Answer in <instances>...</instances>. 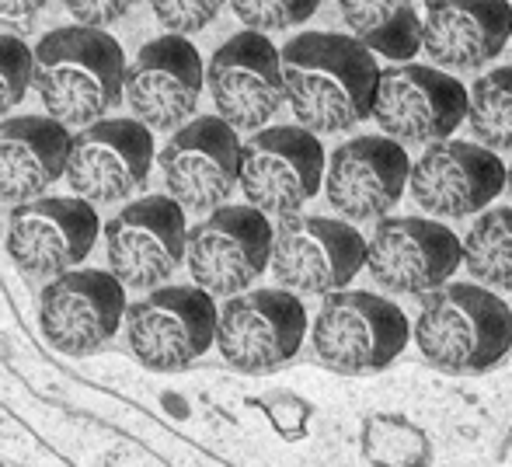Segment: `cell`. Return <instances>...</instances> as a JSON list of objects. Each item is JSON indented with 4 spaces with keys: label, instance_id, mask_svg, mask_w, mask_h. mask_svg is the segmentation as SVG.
<instances>
[{
    "label": "cell",
    "instance_id": "obj_1",
    "mask_svg": "<svg viewBox=\"0 0 512 467\" xmlns=\"http://www.w3.org/2000/svg\"><path fill=\"white\" fill-rule=\"evenodd\" d=\"M286 102L310 133H342L373 116L380 67L359 39L335 32H304L283 49Z\"/></svg>",
    "mask_w": 512,
    "mask_h": 467
},
{
    "label": "cell",
    "instance_id": "obj_2",
    "mask_svg": "<svg viewBox=\"0 0 512 467\" xmlns=\"http://www.w3.org/2000/svg\"><path fill=\"white\" fill-rule=\"evenodd\" d=\"M35 91L63 126H95L126 98V56L105 28L67 25L35 46Z\"/></svg>",
    "mask_w": 512,
    "mask_h": 467
},
{
    "label": "cell",
    "instance_id": "obj_3",
    "mask_svg": "<svg viewBox=\"0 0 512 467\" xmlns=\"http://www.w3.org/2000/svg\"><path fill=\"white\" fill-rule=\"evenodd\" d=\"M415 342L446 373H481L512 349V311L478 283H446L425 297Z\"/></svg>",
    "mask_w": 512,
    "mask_h": 467
},
{
    "label": "cell",
    "instance_id": "obj_4",
    "mask_svg": "<svg viewBox=\"0 0 512 467\" xmlns=\"http://www.w3.org/2000/svg\"><path fill=\"white\" fill-rule=\"evenodd\" d=\"M408 314L394 300L366 290L324 297L314 318V352L338 373H373L391 366L408 346Z\"/></svg>",
    "mask_w": 512,
    "mask_h": 467
},
{
    "label": "cell",
    "instance_id": "obj_5",
    "mask_svg": "<svg viewBox=\"0 0 512 467\" xmlns=\"http://www.w3.org/2000/svg\"><path fill=\"white\" fill-rule=\"evenodd\" d=\"M366 248L370 241L349 220L293 213L276 224L269 269L283 290L331 297L356 279L366 265Z\"/></svg>",
    "mask_w": 512,
    "mask_h": 467
},
{
    "label": "cell",
    "instance_id": "obj_6",
    "mask_svg": "<svg viewBox=\"0 0 512 467\" xmlns=\"http://www.w3.org/2000/svg\"><path fill=\"white\" fill-rule=\"evenodd\" d=\"M324 147L304 126H265L241 147V189L265 217H293L324 185Z\"/></svg>",
    "mask_w": 512,
    "mask_h": 467
},
{
    "label": "cell",
    "instance_id": "obj_7",
    "mask_svg": "<svg viewBox=\"0 0 512 467\" xmlns=\"http://www.w3.org/2000/svg\"><path fill=\"white\" fill-rule=\"evenodd\" d=\"M213 297L203 286H161L126 311V342L150 370H182L216 342Z\"/></svg>",
    "mask_w": 512,
    "mask_h": 467
},
{
    "label": "cell",
    "instance_id": "obj_8",
    "mask_svg": "<svg viewBox=\"0 0 512 467\" xmlns=\"http://www.w3.org/2000/svg\"><path fill=\"white\" fill-rule=\"evenodd\" d=\"M471 91L453 74L422 63L380 67L373 119L398 143H439L467 122Z\"/></svg>",
    "mask_w": 512,
    "mask_h": 467
},
{
    "label": "cell",
    "instance_id": "obj_9",
    "mask_svg": "<svg viewBox=\"0 0 512 467\" xmlns=\"http://www.w3.org/2000/svg\"><path fill=\"white\" fill-rule=\"evenodd\" d=\"M108 272L126 290H154L178 272L189 251L185 206L171 196H147L105 224Z\"/></svg>",
    "mask_w": 512,
    "mask_h": 467
},
{
    "label": "cell",
    "instance_id": "obj_10",
    "mask_svg": "<svg viewBox=\"0 0 512 467\" xmlns=\"http://www.w3.org/2000/svg\"><path fill=\"white\" fill-rule=\"evenodd\" d=\"M272 234L255 206H220L189 231L185 262L209 297H237L272 265Z\"/></svg>",
    "mask_w": 512,
    "mask_h": 467
},
{
    "label": "cell",
    "instance_id": "obj_11",
    "mask_svg": "<svg viewBox=\"0 0 512 467\" xmlns=\"http://www.w3.org/2000/svg\"><path fill=\"white\" fill-rule=\"evenodd\" d=\"M206 84L216 116L237 133H258L286 102L283 53L272 46V39H265V32L244 28L213 53Z\"/></svg>",
    "mask_w": 512,
    "mask_h": 467
},
{
    "label": "cell",
    "instance_id": "obj_12",
    "mask_svg": "<svg viewBox=\"0 0 512 467\" xmlns=\"http://www.w3.org/2000/svg\"><path fill=\"white\" fill-rule=\"evenodd\" d=\"M307 311L290 290H251L227 300L216 325V349L234 370L265 373L304 346Z\"/></svg>",
    "mask_w": 512,
    "mask_h": 467
},
{
    "label": "cell",
    "instance_id": "obj_13",
    "mask_svg": "<svg viewBox=\"0 0 512 467\" xmlns=\"http://www.w3.org/2000/svg\"><path fill=\"white\" fill-rule=\"evenodd\" d=\"M241 147L237 129L220 116L185 122L161 150L168 196L192 213H213L241 185Z\"/></svg>",
    "mask_w": 512,
    "mask_h": 467
},
{
    "label": "cell",
    "instance_id": "obj_14",
    "mask_svg": "<svg viewBox=\"0 0 512 467\" xmlns=\"http://www.w3.org/2000/svg\"><path fill=\"white\" fill-rule=\"evenodd\" d=\"M464 265V241L429 217H384L366 248V269L384 290L432 293Z\"/></svg>",
    "mask_w": 512,
    "mask_h": 467
},
{
    "label": "cell",
    "instance_id": "obj_15",
    "mask_svg": "<svg viewBox=\"0 0 512 467\" xmlns=\"http://www.w3.org/2000/svg\"><path fill=\"white\" fill-rule=\"evenodd\" d=\"M98 213L81 196H42L14 206L7 220V251L28 276L60 279L91 255Z\"/></svg>",
    "mask_w": 512,
    "mask_h": 467
},
{
    "label": "cell",
    "instance_id": "obj_16",
    "mask_svg": "<svg viewBox=\"0 0 512 467\" xmlns=\"http://www.w3.org/2000/svg\"><path fill=\"white\" fill-rule=\"evenodd\" d=\"M509 168L495 150L471 140H439L411 164V199L429 217H471L481 213L502 189Z\"/></svg>",
    "mask_w": 512,
    "mask_h": 467
},
{
    "label": "cell",
    "instance_id": "obj_17",
    "mask_svg": "<svg viewBox=\"0 0 512 467\" xmlns=\"http://www.w3.org/2000/svg\"><path fill=\"white\" fill-rule=\"evenodd\" d=\"M126 311V286L105 269H74L49 279L39 300L42 335L67 356L102 349L126 321Z\"/></svg>",
    "mask_w": 512,
    "mask_h": 467
},
{
    "label": "cell",
    "instance_id": "obj_18",
    "mask_svg": "<svg viewBox=\"0 0 512 467\" xmlns=\"http://www.w3.org/2000/svg\"><path fill=\"white\" fill-rule=\"evenodd\" d=\"M411 178L408 150L391 136H356L331 154L324 192L331 210L349 224L384 220L401 203Z\"/></svg>",
    "mask_w": 512,
    "mask_h": 467
},
{
    "label": "cell",
    "instance_id": "obj_19",
    "mask_svg": "<svg viewBox=\"0 0 512 467\" xmlns=\"http://www.w3.org/2000/svg\"><path fill=\"white\" fill-rule=\"evenodd\" d=\"M203 56L185 35H161L147 42L133 67H126V102L147 129H182L196 116L203 95Z\"/></svg>",
    "mask_w": 512,
    "mask_h": 467
},
{
    "label": "cell",
    "instance_id": "obj_20",
    "mask_svg": "<svg viewBox=\"0 0 512 467\" xmlns=\"http://www.w3.org/2000/svg\"><path fill=\"white\" fill-rule=\"evenodd\" d=\"M150 164L154 133L133 119H105L74 136L67 182L88 203H119L147 182Z\"/></svg>",
    "mask_w": 512,
    "mask_h": 467
},
{
    "label": "cell",
    "instance_id": "obj_21",
    "mask_svg": "<svg viewBox=\"0 0 512 467\" xmlns=\"http://www.w3.org/2000/svg\"><path fill=\"white\" fill-rule=\"evenodd\" d=\"M512 39L509 0H429L422 21V49L453 70L492 63Z\"/></svg>",
    "mask_w": 512,
    "mask_h": 467
},
{
    "label": "cell",
    "instance_id": "obj_22",
    "mask_svg": "<svg viewBox=\"0 0 512 467\" xmlns=\"http://www.w3.org/2000/svg\"><path fill=\"white\" fill-rule=\"evenodd\" d=\"M74 136L53 116H18L0 122V199L25 206L67 178Z\"/></svg>",
    "mask_w": 512,
    "mask_h": 467
},
{
    "label": "cell",
    "instance_id": "obj_23",
    "mask_svg": "<svg viewBox=\"0 0 512 467\" xmlns=\"http://www.w3.org/2000/svg\"><path fill=\"white\" fill-rule=\"evenodd\" d=\"M345 25L366 49L394 63H411L422 49V18L411 0H338Z\"/></svg>",
    "mask_w": 512,
    "mask_h": 467
},
{
    "label": "cell",
    "instance_id": "obj_24",
    "mask_svg": "<svg viewBox=\"0 0 512 467\" xmlns=\"http://www.w3.org/2000/svg\"><path fill=\"white\" fill-rule=\"evenodd\" d=\"M464 265L485 286L512 290V206L485 210L464 237Z\"/></svg>",
    "mask_w": 512,
    "mask_h": 467
},
{
    "label": "cell",
    "instance_id": "obj_25",
    "mask_svg": "<svg viewBox=\"0 0 512 467\" xmlns=\"http://www.w3.org/2000/svg\"><path fill=\"white\" fill-rule=\"evenodd\" d=\"M467 122L488 150H512V67H495L474 81Z\"/></svg>",
    "mask_w": 512,
    "mask_h": 467
},
{
    "label": "cell",
    "instance_id": "obj_26",
    "mask_svg": "<svg viewBox=\"0 0 512 467\" xmlns=\"http://www.w3.org/2000/svg\"><path fill=\"white\" fill-rule=\"evenodd\" d=\"M363 454L373 467H429V436L401 415H370L363 426Z\"/></svg>",
    "mask_w": 512,
    "mask_h": 467
},
{
    "label": "cell",
    "instance_id": "obj_27",
    "mask_svg": "<svg viewBox=\"0 0 512 467\" xmlns=\"http://www.w3.org/2000/svg\"><path fill=\"white\" fill-rule=\"evenodd\" d=\"M35 84V53L14 35H0V116L21 105Z\"/></svg>",
    "mask_w": 512,
    "mask_h": 467
},
{
    "label": "cell",
    "instance_id": "obj_28",
    "mask_svg": "<svg viewBox=\"0 0 512 467\" xmlns=\"http://www.w3.org/2000/svg\"><path fill=\"white\" fill-rule=\"evenodd\" d=\"M230 7L251 32H279L307 21L321 0H230Z\"/></svg>",
    "mask_w": 512,
    "mask_h": 467
},
{
    "label": "cell",
    "instance_id": "obj_29",
    "mask_svg": "<svg viewBox=\"0 0 512 467\" xmlns=\"http://www.w3.org/2000/svg\"><path fill=\"white\" fill-rule=\"evenodd\" d=\"M147 4L171 35H192L203 32L220 14L223 0H147Z\"/></svg>",
    "mask_w": 512,
    "mask_h": 467
},
{
    "label": "cell",
    "instance_id": "obj_30",
    "mask_svg": "<svg viewBox=\"0 0 512 467\" xmlns=\"http://www.w3.org/2000/svg\"><path fill=\"white\" fill-rule=\"evenodd\" d=\"M133 4L136 0H63V7L74 14L77 25H88V28H108Z\"/></svg>",
    "mask_w": 512,
    "mask_h": 467
},
{
    "label": "cell",
    "instance_id": "obj_31",
    "mask_svg": "<svg viewBox=\"0 0 512 467\" xmlns=\"http://www.w3.org/2000/svg\"><path fill=\"white\" fill-rule=\"evenodd\" d=\"M265 412H269L279 436H286V440H300L307 433L310 408L300 398H265Z\"/></svg>",
    "mask_w": 512,
    "mask_h": 467
},
{
    "label": "cell",
    "instance_id": "obj_32",
    "mask_svg": "<svg viewBox=\"0 0 512 467\" xmlns=\"http://www.w3.org/2000/svg\"><path fill=\"white\" fill-rule=\"evenodd\" d=\"M46 0H0V25H28Z\"/></svg>",
    "mask_w": 512,
    "mask_h": 467
},
{
    "label": "cell",
    "instance_id": "obj_33",
    "mask_svg": "<svg viewBox=\"0 0 512 467\" xmlns=\"http://www.w3.org/2000/svg\"><path fill=\"white\" fill-rule=\"evenodd\" d=\"M506 189H509V196H512V164H509V178H506Z\"/></svg>",
    "mask_w": 512,
    "mask_h": 467
},
{
    "label": "cell",
    "instance_id": "obj_34",
    "mask_svg": "<svg viewBox=\"0 0 512 467\" xmlns=\"http://www.w3.org/2000/svg\"><path fill=\"white\" fill-rule=\"evenodd\" d=\"M0 467H4V464H0Z\"/></svg>",
    "mask_w": 512,
    "mask_h": 467
}]
</instances>
